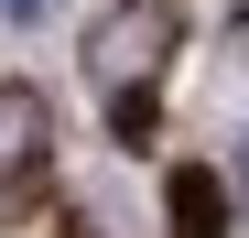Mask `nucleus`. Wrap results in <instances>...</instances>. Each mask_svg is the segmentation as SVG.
Segmentation results:
<instances>
[{
    "label": "nucleus",
    "instance_id": "5",
    "mask_svg": "<svg viewBox=\"0 0 249 238\" xmlns=\"http://www.w3.org/2000/svg\"><path fill=\"white\" fill-rule=\"evenodd\" d=\"M238 173H249V163H238Z\"/></svg>",
    "mask_w": 249,
    "mask_h": 238
},
{
    "label": "nucleus",
    "instance_id": "4",
    "mask_svg": "<svg viewBox=\"0 0 249 238\" xmlns=\"http://www.w3.org/2000/svg\"><path fill=\"white\" fill-rule=\"evenodd\" d=\"M0 11H11V22H54V0H0Z\"/></svg>",
    "mask_w": 249,
    "mask_h": 238
},
{
    "label": "nucleus",
    "instance_id": "1",
    "mask_svg": "<svg viewBox=\"0 0 249 238\" xmlns=\"http://www.w3.org/2000/svg\"><path fill=\"white\" fill-rule=\"evenodd\" d=\"M174 33H184L174 0H119V11L87 33V76L119 98V141H141V130H152V98H141V87H152V65L174 54Z\"/></svg>",
    "mask_w": 249,
    "mask_h": 238
},
{
    "label": "nucleus",
    "instance_id": "3",
    "mask_svg": "<svg viewBox=\"0 0 249 238\" xmlns=\"http://www.w3.org/2000/svg\"><path fill=\"white\" fill-rule=\"evenodd\" d=\"M217 227H228L217 173H174V238H217Z\"/></svg>",
    "mask_w": 249,
    "mask_h": 238
},
{
    "label": "nucleus",
    "instance_id": "2",
    "mask_svg": "<svg viewBox=\"0 0 249 238\" xmlns=\"http://www.w3.org/2000/svg\"><path fill=\"white\" fill-rule=\"evenodd\" d=\"M44 141H54V108L22 87V76H0V184H33L44 173Z\"/></svg>",
    "mask_w": 249,
    "mask_h": 238
}]
</instances>
